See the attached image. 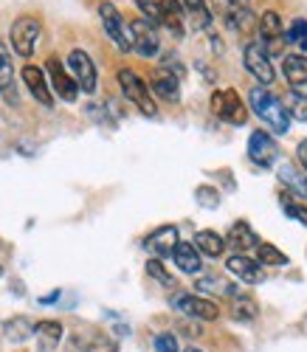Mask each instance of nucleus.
<instances>
[{
  "instance_id": "obj_1",
  "label": "nucleus",
  "mask_w": 307,
  "mask_h": 352,
  "mask_svg": "<svg viewBox=\"0 0 307 352\" xmlns=\"http://www.w3.org/2000/svg\"><path fill=\"white\" fill-rule=\"evenodd\" d=\"M248 104L260 116V122H265L276 135H285L290 130V119L282 107V99L273 96L268 87H251L248 91Z\"/></svg>"
},
{
  "instance_id": "obj_2",
  "label": "nucleus",
  "mask_w": 307,
  "mask_h": 352,
  "mask_svg": "<svg viewBox=\"0 0 307 352\" xmlns=\"http://www.w3.org/2000/svg\"><path fill=\"white\" fill-rule=\"evenodd\" d=\"M118 87H121V94H125L127 102H133L144 116H149V119H156L158 116V104L156 99H152L149 94V85L130 68H121L118 71Z\"/></svg>"
},
{
  "instance_id": "obj_3",
  "label": "nucleus",
  "mask_w": 307,
  "mask_h": 352,
  "mask_svg": "<svg viewBox=\"0 0 307 352\" xmlns=\"http://www.w3.org/2000/svg\"><path fill=\"white\" fill-rule=\"evenodd\" d=\"M211 113L231 127H242L245 122H248V104L240 99V94L234 91V87L211 94Z\"/></svg>"
},
{
  "instance_id": "obj_4",
  "label": "nucleus",
  "mask_w": 307,
  "mask_h": 352,
  "mask_svg": "<svg viewBox=\"0 0 307 352\" xmlns=\"http://www.w3.org/2000/svg\"><path fill=\"white\" fill-rule=\"evenodd\" d=\"M40 34H43L40 20L32 17V14H23V17H17V20L12 23V32H9V37H12V48L23 56V60H28V56L34 54L37 43H40Z\"/></svg>"
},
{
  "instance_id": "obj_5",
  "label": "nucleus",
  "mask_w": 307,
  "mask_h": 352,
  "mask_svg": "<svg viewBox=\"0 0 307 352\" xmlns=\"http://www.w3.org/2000/svg\"><path fill=\"white\" fill-rule=\"evenodd\" d=\"M68 74L74 76V82L79 85L82 94H96L99 74H96V65H94V60H90L87 51L74 48V51L68 54Z\"/></svg>"
},
{
  "instance_id": "obj_6",
  "label": "nucleus",
  "mask_w": 307,
  "mask_h": 352,
  "mask_svg": "<svg viewBox=\"0 0 307 352\" xmlns=\"http://www.w3.org/2000/svg\"><path fill=\"white\" fill-rule=\"evenodd\" d=\"M99 17H102V25H105V34L113 40V45L118 51H133V43H130V28L125 25V20H121L118 9L110 3V0H102L99 3Z\"/></svg>"
},
{
  "instance_id": "obj_7",
  "label": "nucleus",
  "mask_w": 307,
  "mask_h": 352,
  "mask_svg": "<svg viewBox=\"0 0 307 352\" xmlns=\"http://www.w3.org/2000/svg\"><path fill=\"white\" fill-rule=\"evenodd\" d=\"M45 71H48V85H51V94H56L63 102L74 104L79 99V85L74 82V76L68 74V68L63 65V60H56V56H51V60L45 63Z\"/></svg>"
},
{
  "instance_id": "obj_8",
  "label": "nucleus",
  "mask_w": 307,
  "mask_h": 352,
  "mask_svg": "<svg viewBox=\"0 0 307 352\" xmlns=\"http://www.w3.org/2000/svg\"><path fill=\"white\" fill-rule=\"evenodd\" d=\"M172 307L189 318H198V321H214L220 316V307L214 305L211 299H203L198 293H175L172 296Z\"/></svg>"
},
{
  "instance_id": "obj_9",
  "label": "nucleus",
  "mask_w": 307,
  "mask_h": 352,
  "mask_svg": "<svg viewBox=\"0 0 307 352\" xmlns=\"http://www.w3.org/2000/svg\"><path fill=\"white\" fill-rule=\"evenodd\" d=\"M257 25H260V45L265 48V54H268V56L282 54V48H285V40H282V34H285L282 17L276 14L273 9H268V12H262V17L257 20Z\"/></svg>"
},
{
  "instance_id": "obj_10",
  "label": "nucleus",
  "mask_w": 307,
  "mask_h": 352,
  "mask_svg": "<svg viewBox=\"0 0 307 352\" xmlns=\"http://www.w3.org/2000/svg\"><path fill=\"white\" fill-rule=\"evenodd\" d=\"M242 63H245V68H248V74L260 82V87H265V85H271L276 79V71L271 65V56L265 54V48L260 43H248L242 48Z\"/></svg>"
},
{
  "instance_id": "obj_11",
  "label": "nucleus",
  "mask_w": 307,
  "mask_h": 352,
  "mask_svg": "<svg viewBox=\"0 0 307 352\" xmlns=\"http://www.w3.org/2000/svg\"><path fill=\"white\" fill-rule=\"evenodd\" d=\"M130 43H133V51H138L141 56H156L158 51H161V37H158V28L152 25V23H147L144 17H138V20H133L130 25Z\"/></svg>"
},
{
  "instance_id": "obj_12",
  "label": "nucleus",
  "mask_w": 307,
  "mask_h": 352,
  "mask_svg": "<svg viewBox=\"0 0 307 352\" xmlns=\"http://www.w3.org/2000/svg\"><path fill=\"white\" fill-rule=\"evenodd\" d=\"M248 158L260 166V169H271L279 158V146H276L273 135H268L265 130H257L248 135Z\"/></svg>"
},
{
  "instance_id": "obj_13",
  "label": "nucleus",
  "mask_w": 307,
  "mask_h": 352,
  "mask_svg": "<svg viewBox=\"0 0 307 352\" xmlns=\"http://www.w3.org/2000/svg\"><path fill=\"white\" fill-rule=\"evenodd\" d=\"M226 271L231 276H237L240 282H245V285H260L262 282V265L257 259L245 256V254H231L226 259Z\"/></svg>"
},
{
  "instance_id": "obj_14",
  "label": "nucleus",
  "mask_w": 307,
  "mask_h": 352,
  "mask_svg": "<svg viewBox=\"0 0 307 352\" xmlns=\"http://www.w3.org/2000/svg\"><path fill=\"white\" fill-rule=\"evenodd\" d=\"M178 245V228L175 226H161L149 234V237L144 240V248L156 256V259H164V256H172Z\"/></svg>"
},
{
  "instance_id": "obj_15",
  "label": "nucleus",
  "mask_w": 307,
  "mask_h": 352,
  "mask_svg": "<svg viewBox=\"0 0 307 352\" xmlns=\"http://www.w3.org/2000/svg\"><path fill=\"white\" fill-rule=\"evenodd\" d=\"M23 82L28 87V94L34 96V102H40L43 107H54V94H51V85L45 79V74L37 65H25L23 68Z\"/></svg>"
},
{
  "instance_id": "obj_16",
  "label": "nucleus",
  "mask_w": 307,
  "mask_h": 352,
  "mask_svg": "<svg viewBox=\"0 0 307 352\" xmlns=\"http://www.w3.org/2000/svg\"><path fill=\"white\" fill-rule=\"evenodd\" d=\"M0 96H3L12 107H17V87H14V63L9 48L0 43Z\"/></svg>"
},
{
  "instance_id": "obj_17",
  "label": "nucleus",
  "mask_w": 307,
  "mask_h": 352,
  "mask_svg": "<svg viewBox=\"0 0 307 352\" xmlns=\"http://www.w3.org/2000/svg\"><path fill=\"white\" fill-rule=\"evenodd\" d=\"M172 262L178 265V271H183V274H200L203 271L200 251L192 243H183V240H178V245L172 251Z\"/></svg>"
},
{
  "instance_id": "obj_18",
  "label": "nucleus",
  "mask_w": 307,
  "mask_h": 352,
  "mask_svg": "<svg viewBox=\"0 0 307 352\" xmlns=\"http://www.w3.org/2000/svg\"><path fill=\"white\" fill-rule=\"evenodd\" d=\"M226 245L234 248V254H245V251H254L260 245V237L254 234V228L248 223H234L229 228V237H226Z\"/></svg>"
},
{
  "instance_id": "obj_19",
  "label": "nucleus",
  "mask_w": 307,
  "mask_h": 352,
  "mask_svg": "<svg viewBox=\"0 0 307 352\" xmlns=\"http://www.w3.org/2000/svg\"><path fill=\"white\" fill-rule=\"evenodd\" d=\"M149 87H152V91H156L164 102H172V104H175V102L180 99V79H178L175 74L164 71V68H156Z\"/></svg>"
},
{
  "instance_id": "obj_20",
  "label": "nucleus",
  "mask_w": 307,
  "mask_h": 352,
  "mask_svg": "<svg viewBox=\"0 0 307 352\" xmlns=\"http://www.w3.org/2000/svg\"><path fill=\"white\" fill-rule=\"evenodd\" d=\"M180 9H183V20H189L192 32H203V28L211 25V12L206 0H180Z\"/></svg>"
},
{
  "instance_id": "obj_21",
  "label": "nucleus",
  "mask_w": 307,
  "mask_h": 352,
  "mask_svg": "<svg viewBox=\"0 0 307 352\" xmlns=\"http://www.w3.org/2000/svg\"><path fill=\"white\" fill-rule=\"evenodd\" d=\"M198 251H200V256H220L223 251H226V237L223 234H218V231H211V228H203V231H198L195 234V243H192Z\"/></svg>"
},
{
  "instance_id": "obj_22",
  "label": "nucleus",
  "mask_w": 307,
  "mask_h": 352,
  "mask_svg": "<svg viewBox=\"0 0 307 352\" xmlns=\"http://www.w3.org/2000/svg\"><path fill=\"white\" fill-rule=\"evenodd\" d=\"M34 338L40 352H54L56 344L63 341V324L59 321H40V324H34Z\"/></svg>"
},
{
  "instance_id": "obj_23",
  "label": "nucleus",
  "mask_w": 307,
  "mask_h": 352,
  "mask_svg": "<svg viewBox=\"0 0 307 352\" xmlns=\"http://www.w3.org/2000/svg\"><path fill=\"white\" fill-rule=\"evenodd\" d=\"M226 25L237 34H254L257 32V14L242 6V9H229L226 12Z\"/></svg>"
},
{
  "instance_id": "obj_24",
  "label": "nucleus",
  "mask_w": 307,
  "mask_h": 352,
  "mask_svg": "<svg viewBox=\"0 0 307 352\" xmlns=\"http://www.w3.org/2000/svg\"><path fill=\"white\" fill-rule=\"evenodd\" d=\"M282 71H285V79L293 85V87H304L307 85V56L304 54H288L282 56Z\"/></svg>"
},
{
  "instance_id": "obj_25",
  "label": "nucleus",
  "mask_w": 307,
  "mask_h": 352,
  "mask_svg": "<svg viewBox=\"0 0 307 352\" xmlns=\"http://www.w3.org/2000/svg\"><path fill=\"white\" fill-rule=\"evenodd\" d=\"M3 336L12 344H23V341H28V338L34 336V321L25 318V316H12L6 324H3Z\"/></svg>"
},
{
  "instance_id": "obj_26",
  "label": "nucleus",
  "mask_w": 307,
  "mask_h": 352,
  "mask_svg": "<svg viewBox=\"0 0 307 352\" xmlns=\"http://www.w3.org/2000/svg\"><path fill=\"white\" fill-rule=\"evenodd\" d=\"M257 262L260 265H271V268H279V265H288V254H282L276 245H271V243H260L257 245Z\"/></svg>"
},
{
  "instance_id": "obj_27",
  "label": "nucleus",
  "mask_w": 307,
  "mask_h": 352,
  "mask_svg": "<svg viewBox=\"0 0 307 352\" xmlns=\"http://www.w3.org/2000/svg\"><path fill=\"white\" fill-rule=\"evenodd\" d=\"M282 107H285V113H288V119L307 122V96H301L299 91H290V94L282 99Z\"/></svg>"
},
{
  "instance_id": "obj_28",
  "label": "nucleus",
  "mask_w": 307,
  "mask_h": 352,
  "mask_svg": "<svg viewBox=\"0 0 307 352\" xmlns=\"http://www.w3.org/2000/svg\"><path fill=\"white\" fill-rule=\"evenodd\" d=\"M231 316L237 321H254L260 316V307L251 296H234V305H231Z\"/></svg>"
},
{
  "instance_id": "obj_29",
  "label": "nucleus",
  "mask_w": 307,
  "mask_h": 352,
  "mask_svg": "<svg viewBox=\"0 0 307 352\" xmlns=\"http://www.w3.org/2000/svg\"><path fill=\"white\" fill-rule=\"evenodd\" d=\"M136 6L141 9L147 23L161 25V20H164V0H136Z\"/></svg>"
},
{
  "instance_id": "obj_30",
  "label": "nucleus",
  "mask_w": 307,
  "mask_h": 352,
  "mask_svg": "<svg viewBox=\"0 0 307 352\" xmlns=\"http://www.w3.org/2000/svg\"><path fill=\"white\" fill-rule=\"evenodd\" d=\"M147 276H152V279H156V282H161L164 287H175L178 282H175V276L164 268V262L161 259H156V256H152V259H147Z\"/></svg>"
},
{
  "instance_id": "obj_31",
  "label": "nucleus",
  "mask_w": 307,
  "mask_h": 352,
  "mask_svg": "<svg viewBox=\"0 0 307 352\" xmlns=\"http://www.w3.org/2000/svg\"><path fill=\"white\" fill-rule=\"evenodd\" d=\"M282 40L290 43V45H299L301 51H307V20H293L290 28L282 34Z\"/></svg>"
},
{
  "instance_id": "obj_32",
  "label": "nucleus",
  "mask_w": 307,
  "mask_h": 352,
  "mask_svg": "<svg viewBox=\"0 0 307 352\" xmlns=\"http://www.w3.org/2000/svg\"><path fill=\"white\" fill-rule=\"evenodd\" d=\"M279 203H282V209H285L296 223H301V226L307 228V209L301 206V203H296V200L290 197V192H282V195H279Z\"/></svg>"
},
{
  "instance_id": "obj_33",
  "label": "nucleus",
  "mask_w": 307,
  "mask_h": 352,
  "mask_svg": "<svg viewBox=\"0 0 307 352\" xmlns=\"http://www.w3.org/2000/svg\"><path fill=\"white\" fill-rule=\"evenodd\" d=\"M195 200H198V206H203V209H218L220 206V192L214 186H198L195 189Z\"/></svg>"
},
{
  "instance_id": "obj_34",
  "label": "nucleus",
  "mask_w": 307,
  "mask_h": 352,
  "mask_svg": "<svg viewBox=\"0 0 307 352\" xmlns=\"http://www.w3.org/2000/svg\"><path fill=\"white\" fill-rule=\"evenodd\" d=\"M87 352H118V341L110 338L107 333H96L87 341Z\"/></svg>"
},
{
  "instance_id": "obj_35",
  "label": "nucleus",
  "mask_w": 307,
  "mask_h": 352,
  "mask_svg": "<svg viewBox=\"0 0 307 352\" xmlns=\"http://www.w3.org/2000/svg\"><path fill=\"white\" fill-rule=\"evenodd\" d=\"M156 352H180L178 338L172 333H158L156 336Z\"/></svg>"
},
{
  "instance_id": "obj_36",
  "label": "nucleus",
  "mask_w": 307,
  "mask_h": 352,
  "mask_svg": "<svg viewBox=\"0 0 307 352\" xmlns=\"http://www.w3.org/2000/svg\"><path fill=\"white\" fill-rule=\"evenodd\" d=\"M220 279H214V276H203V279H198V290L200 293H206V290H220Z\"/></svg>"
},
{
  "instance_id": "obj_37",
  "label": "nucleus",
  "mask_w": 307,
  "mask_h": 352,
  "mask_svg": "<svg viewBox=\"0 0 307 352\" xmlns=\"http://www.w3.org/2000/svg\"><path fill=\"white\" fill-rule=\"evenodd\" d=\"M296 158H299V164H301L304 172H307V138L299 141V146H296Z\"/></svg>"
},
{
  "instance_id": "obj_38",
  "label": "nucleus",
  "mask_w": 307,
  "mask_h": 352,
  "mask_svg": "<svg viewBox=\"0 0 307 352\" xmlns=\"http://www.w3.org/2000/svg\"><path fill=\"white\" fill-rule=\"evenodd\" d=\"M59 299V290H54V293H48V296H40V305H54Z\"/></svg>"
},
{
  "instance_id": "obj_39",
  "label": "nucleus",
  "mask_w": 307,
  "mask_h": 352,
  "mask_svg": "<svg viewBox=\"0 0 307 352\" xmlns=\"http://www.w3.org/2000/svg\"><path fill=\"white\" fill-rule=\"evenodd\" d=\"M226 6L229 9H242V6H248V0H226Z\"/></svg>"
},
{
  "instance_id": "obj_40",
  "label": "nucleus",
  "mask_w": 307,
  "mask_h": 352,
  "mask_svg": "<svg viewBox=\"0 0 307 352\" xmlns=\"http://www.w3.org/2000/svg\"><path fill=\"white\" fill-rule=\"evenodd\" d=\"M183 352H203V349H198V346H189V349H183Z\"/></svg>"
},
{
  "instance_id": "obj_41",
  "label": "nucleus",
  "mask_w": 307,
  "mask_h": 352,
  "mask_svg": "<svg viewBox=\"0 0 307 352\" xmlns=\"http://www.w3.org/2000/svg\"><path fill=\"white\" fill-rule=\"evenodd\" d=\"M0 276H3V265H0Z\"/></svg>"
},
{
  "instance_id": "obj_42",
  "label": "nucleus",
  "mask_w": 307,
  "mask_h": 352,
  "mask_svg": "<svg viewBox=\"0 0 307 352\" xmlns=\"http://www.w3.org/2000/svg\"><path fill=\"white\" fill-rule=\"evenodd\" d=\"M304 195H307V184H304Z\"/></svg>"
}]
</instances>
